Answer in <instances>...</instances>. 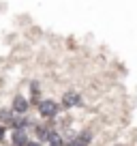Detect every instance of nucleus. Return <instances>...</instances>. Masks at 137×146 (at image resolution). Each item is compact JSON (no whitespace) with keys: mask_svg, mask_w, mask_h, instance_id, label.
Wrapping results in <instances>:
<instances>
[{"mask_svg":"<svg viewBox=\"0 0 137 146\" xmlns=\"http://www.w3.org/2000/svg\"><path fill=\"white\" fill-rule=\"evenodd\" d=\"M24 146H39V144H37V142H26Z\"/></svg>","mask_w":137,"mask_h":146,"instance_id":"423d86ee","label":"nucleus"},{"mask_svg":"<svg viewBox=\"0 0 137 146\" xmlns=\"http://www.w3.org/2000/svg\"><path fill=\"white\" fill-rule=\"evenodd\" d=\"M62 103L67 105V108H73V105L79 103V95H77V92H67L64 99H62Z\"/></svg>","mask_w":137,"mask_h":146,"instance_id":"f03ea898","label":"nucleus"},{"mask_svg":"<svg viewBox=\"0 0 137 146\" xmlns=\"http://www.w3.org/2000/svg\"><path fill=\"white\" fill-rule=\"evenodd\" d=\"M71 146H84V142H82V140H79V142H73Z\"/></svg>","mask_w":137,"mask_h":146,"instance_id":"0eeeda50","label":"nucleus"},{"mask_svg":"<svg viewBox=\"0 0 137 146\" xmlns=\"http://www.w3.org/2000/svg\"><path fill=\"white\" fill-rule=\"evenodd\" d=\"M13 142H15L17 146H24V144H26V131H24V127H19L17 131L13 133Z\"/></svg>","mask_w":137,"mask_h":146,"instance_id":"7ed1b4c3","label":"nucleus"},{"mask_svg":"<svg viewBox=\"0 0 137 146\" xmlns=\"http://www.w3.org/2000/svg\"><path fill=\"white\" fill-rule=\"evenodd\" d=\"M13 105H15V110H17V112H26V110H28V101L24 99V97H15Z\"/></svg>","mask_w":137,"mask_h":146,"instance_id":"20e7f679","label":"nucleus"},{"mask_svg":"<svg viewBox=\"0 0 137 146\" xmlns=\"http://www.w3.org/2000/svg\"><path fill=\"white\" fill-rule=\"evenodd\" d=\"M39 110H41V116H47V118H49V116H54L56 112H58V105H56L54 101H43Z\"/></svg>","mask_w":137,"mask_h":146,"instance_id":"f257e3e1","label":"nucleus"},{"mask_svg":"<svg viewBox=\"0 0 137 146\" xmlns=\"http://www.w3.org/2000/svg\"><path fill=\"white\" fill-rule=\"evenodd\" d=\"M49 142H51V146H62V140H60L56 133H51V137H49Z\"/></svg>","mask_w":137,"mask_h":146,"instance_id":"39448f33","label":"nucleus"},{"mask_svg":"<svg viewBox=\"0 0 137 146\" xmlns=\"http://www.w3.org/2000/svg\"><path fill=\"white\" fill-rule=\"evenodd\" d=\"M2 135H5V131H2V129H0V137H2Z\"/></svg>","mask_w":137,"mask_h":146,"instance_id":"6e6552de","label":"nucleus"}]
</instances>
